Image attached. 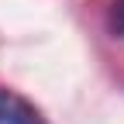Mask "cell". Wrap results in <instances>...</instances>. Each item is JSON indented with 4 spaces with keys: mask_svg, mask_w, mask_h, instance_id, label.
I'll use <instances>...</instances> for the list:
<instances>
[{
    "mask_svg": "<svg viewBox=\"0 0 124 124\" xmlns=\"http://www.w3.org/2000/svg\"><path fill=\"white\" fill-rule=\"evenodd\" d=\"M0 124H48V121L41 117V110L31 100L0 86Z\"/></svg>",
    "mask_w": 124,
    "mask_h": 124,
    "instance_id": "cell-1",
    "label": "cell"
},
{
    "mask_svg": "<svg viewBox=\"0 0 124 124\" xmlns=\"http://www.w3.org/2000/svg\"><path fill=\"white\" fill-rule=\"evenodd\" d=\"M110 24L117 35H124V0H114V10H110Z\"/></svg>",
    "mask_w": 124,
    "mask_h": 124,
    "instance_id": "cell-2",
    "label": "cell"
}]
</instances>
